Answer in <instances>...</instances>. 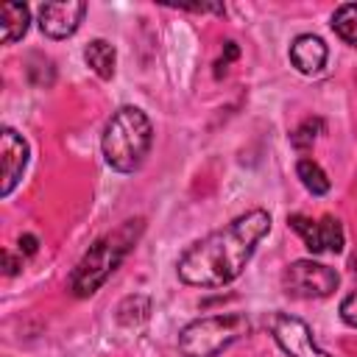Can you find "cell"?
Returning <instances> with one entry per match:
<instances>
[{"instance_id": "1", "label": "cell", "mask_w": 357, "mask_h": 357, "mask_svg": "<svg viewBox=\"0 0 357 357\" xmlns=\"http://www.w3.org/2000/svg\"><path fill=\"white\" fill-rule=\"evenodd\" d=\"M268 231L271 215L265 209H248L223 229L187 245L176 262L178 279L192 287H223L234 282Z\"/></svg>"}, {"instance_id": "2", "label": "cell", "mask_w": 357, "mask_h": 357, "mask_svg": "<svg viewBox=\"0 0 357 357\" xmlns=\"http://www.w3.org/2000/svg\"><path fill=\"white\" fill-rule=\"evenodd\" d=\"M142 229H145V220L142 218H131V220L120 223L114 231L103 234L98 243H92L89 251L75 265V271L70 273V290L75 296H81V298L92 296L120 268V262L128 257V251L139 240Z\"/></svg>"}, {"instance_id": "3", "label": "cell", "mask_w": 357, "mask_h": 357, "mask_svg": "<svg viewBox=\"0 0 357 357\" xmlns=\"http://www.w3.org/2000/svg\"><path fill=\"white\" fill-rule=\"evenodd\" d=\"M153 145V126L148 114L137 106H120L100 137L103 159L117 173H134L142 167L148 151Z\"/></svg>"}, {"instance_id": "4", "label": "cell", "mask_w": 357, "mask_h": 357, "mask_svg": "<svg viewBox=\"0 0 357 357\" xmlns=\"http://www.w3.org/2000/svg\"><path fill=\"white\" fill-rule=\"evenodd\" d=\"M248 332H251V321L245 312L206 315L181 329L178 349L184 357H218L223 349H229Z\"/></svg>"}, {"instance_id": "5", "label": "cell", "mask_w": 357, "mask_h": 357, "mask_svg": "<svg viewBox=\"0 0 357 357\" xmlns=\"http://www.w3.org/2000/svg\"><path fill=\"white\" fill-rule=\"evenodd\" d=\"M340 284V273L315 259H296L282 271V287L293 298H326Z\"/></svg>"}, {"instance_id": "6", "label": "cell", "mask_w": 357, "mask_h": 357, "mask_svg": "<svg viewBox=\"0 0 357 357\" xmlns=\"http://www.w3.org/2000/svg\"><path fill=\"white\" fill-rule=\"evenodd\" d=\"M271 335L276 340V346L287 354V357H329L312 337V329L290 315V312H273L271 315Z\"/></svg>"}, {"instance_id": "7", "label": "cell", "mask_w": 357, "mask_h": 357, "mask_svg": "<svg viewBox=\"0 0 357 357\" xmlns=\"http://www.w3.org/2000/svg\"><path fill=\"white\" fill-rule=\"evenodd\" d=\"M287 226L304 240L307 251H312V254H324V251L337 254V251H343V240H346L343 226L332 215H324L321 220H310L304 215H290Z\"/></svg>"}, {"instance_id": "8", "label": "cell", "mask_w": 357, "mask_h": 357, "mask_svg": "<svg viewBox=\"0 0 357 357\" xmlns=\"http://www.w3.org/2000/svg\"><path fill=\"white\" fill-rule=\"evenodd\" d=\"M86 3L81 0H67V3H42L39 6V28L50 39H67L78 31L84 22Z\"/></svg>"}, {"instance_id": "9", "label": "cell", "mask_w": 357, "mask_h": 357, "mask_svg": "<svg viewBox=\"0 0 357 357\" xmlns=\"http://www.w3.org/2000/svg\"><path fill=\"white\" fill-rule=\"evenodd\" d=\"M0 159H3V181H0V195L8 198L14 192V187L20 184L25 167H28V142L22 134H17L14 128H3L0 131Z\"/></svg>"}, {"instance_id": "10", "label": "cell", "mask_w": 357, "mask_h": 357, "mask_svg": "<svg viewBox=\"0 0 357 357\" xmlns=\"http://www.w3.org/2000/svg\"><path fill=\"white\" fill-rule=\"evenodd\" d=\"M326 42L315 33H298L290 45V61L301 75H318L326 64Z\"/></svg>"}, {"instance_id": "11", "label": "cell", "mask_w": 357, "mask_h": 357, "mask_svg": "<svg viewBox=\"0 0 357 357\" xmlns=\"http://www.w3.org/2000/svg\"><path fill=\"white\" fill-rule=\"evenodd\" d=\"M31 22V11L25 3H3L0 6V33H3V45H14L17 39L25 36Z\"/></svg>"}, {"instance_id": "12", "label": "cell", "mask_w": 357, "mask_h": 357, "mask_svg": "<svg viewBox=\"0 0 357 357\" xmlns=\"http://www.w3.org/2000/svg\"><path fill=\"white\" fill-rule=\"evenodd\" d=\"M84 59H86V67H89L98 78L109 81V78L114 75L117 50H114L112 42H106V39H92V42L84 47Z\"/></svg>"}, {"instance_id": "13", "label": "cell", "mask_w": 357, "mask_h": 357, "mask_svg": "<svg viewBox=\"0 0 357 357\" xmlns=\"http://www.w3.org/2000/svg\"><path fill=\"white\" fill-rule=\"evenodd\" d=\"M296 176L301 178L304 190H307V192H312V195H326V192H329V187H332V181H329L326 170H324L315 159H310V156H301V159L296 162Z\"/></svg>"}, {"instance_id": "14", "label": "cell", "mask_w": 357, "mask_h": 357, "mask_svg": "<svg viewBox=\"0 0 357 357\" xmlns=\"http://www.w3.org/2000/svg\"><path fill=\"white\" fill-rule=\"evenodd\" d=\"M332 31L351 47H357V3H343L332 14Z\"/></svg>"}, {"instance_id": "15", "label": "cell", "mask_w": 357, "mask_h": 357, "mask_svg": "<svg viewBox=\"0 0 357 357\" xmlns=\"http://www.w3.org/2000/svg\"><path fill=\"white\" fill-rule=\"evenodd\" d=\"M324 131V120L321 117H307L293 134H290V142H293V148H298V151H304V148H310L312 142H315V137Z\"/></svg>"}, {"instance_id": "16", "label": "cell", "mask_w": 357, "mask_h": 357, "mask_svg": "<svg viewBox=\"0 0 357 357\" xmlns=\"http://www.w3.org/2000/svg\"><path fill=\"white\" fill-rule=\"evenodd\" d=\"M340 318H343V324H349V326L357 329V290H351V293L340 301Z\"/></svg>"}, {"instance_id": "17", "label": "cell", "mask_w": 357, "mask_h": 357, "mask_svg": "<svg viewBox=\"0 0 357 357\" xmlns=\"http://www.w3.org/2000/svg\"><path fill=\"white\" fill-rule=\"evenodd\" d=\"M237 53H240V50H237V45H234V42H226V53H223V56L218 59V64H215V67H218V70H215V75L226 73L229 61H231V59H237Z\"/></svg>"}, {"instance_id": "18", "label": "cell", "mask_w": 357, "mask_h": 357, "mask_svg": "<svg viewBox=\"0 0 357 357\" xmlns=\"http://www.w3.org/2000/svg\"><path fill=\"white\" fill-rule=\"evenodd\" d=\"M36 248H39V240L33 234H22L20 237V254H36Z\"/></svg>"}, {"instance_id": "19", "label": "cell", "mask_w": 357, "mask_h": 357, "mask_svg": "<svg viewBox=\"0 0 357 357\" xmlns=\"http://www.w3.org/2000/svg\"><path fill=\"white\" fill-rule=\"evenodd\" d=\"M3 268H6V273L11 276V273H17V262H14V257H11V251H3Z\"/></svg>"}, {"instance_id": "20", "label": "cell", "mask_w": 357, "mask_h": 357, "mask_svg": "<svg viewBox=\"0 0 357 357\" xmlns=\"http://www.w3.org/2000/svg\"><path fill=\"white\" fill-rule=\"evenodd\" d=\"M349 268H351V273L357 276V251H354V254L349 257Z\"/></svg>"}]
</instances>
